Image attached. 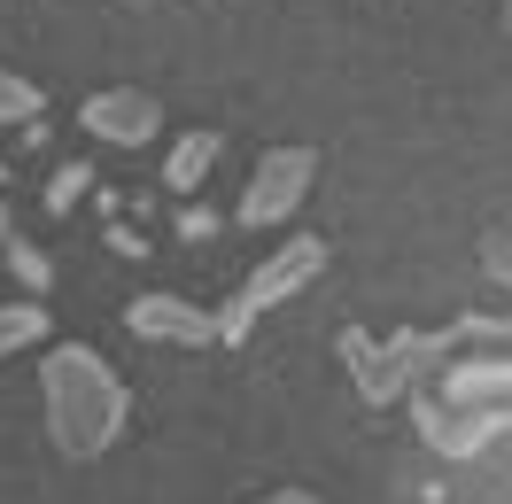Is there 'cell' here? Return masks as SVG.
<instances>
[{
    "instance_id": "5bb4252c",
    "label": "cell",
    "mask_w": 512,
    "mask_h": 504,
    "mask_svg": "<svg viewBox=\"0 0 512 504\" xmlns=\"http://www.w3.org/2000/svg\"><path fill=\"white\" fill-rule=\"evenodd\" d=\"M481 272L512 287V241H505V233H497V241H481Z\"/></svg>"
},
{
    "instance_id": "277c9868",
    "label": "cell",
    "mask_w": 512,
    "mask_h": 504,
    "mask_svg": "<svg viewBox=\"0 0 512 504\" xmlns=\"http://www.w3.org/2000/svg\"><path fill=\"white\" fill-rule=\"evenodd\" d=\"M78 125L94 132V140H109V148H148V140L163 132V109H156V94H132V86H101V94H86Z\"/></svg>"
},
{
    "instance_id": "9a60e30c",
    "label": "cell",
    "mask_w": 512,
    "mask_h": 504,
    "mask_svg": "<svg viewBox=\"0 0 512 504\" xmlns=\"http://www.w3.org/2000/svg\"><path fill=\"white\" fill-rule=\"evenodd\" d=\"M256 504H319L311 489H272V497H256Z\"/></svg>"
},
{
    "instance_id": "8fae6325",
    "label": "cell",
    "mask_w": 512,
    "mask_h": 504,
    "mask_svg": "<svg viewBox=\"0 0 512 504\" xmlns=\"http://www.w3.org/2000/svg\"><path fill=\"white\" fill-rule=\"evenodd\" d=\"M8 272L24 280V295H47V280H55V264H47L32 241H8Z\"/></svg>"
},
{
    "instance_id": "5b68a950",
    "label": "cell",
    "mask_w": 512,
    "mask_h": 504,
    "mask_svg": "<svg viewBox=\"0 0 512 504\" xmlns=\"http://www.w3.org/2000/svg\"><path fill=\"white\" fill-rule=\"evenodd\" d=\"M342 357H350V365H365V373H357V388H365V404H388V396L404 388V373L435 357V342H419V334H396L388 349H373L365 334H342Z\"/></svg>"
},
{
    "instance_id": "ba28073f",
    "label": "cell",
    "mask_w": 512,
    "mask_h": 504,
    "mask_svg": "<svg viewBox=\"0 0 512 504\" xmlns=\"http://www.w3.org/2000/svg\"><path fill=\"white\" fill-rule=\"evenodd\" d=\"M39 334H47V311H39V295H24V303H0V357L32 349Z\"/></svg>"
},
{
    "instance_id": "ac0fdd59",
    "label": "cell",
    "mask_w": 512,
    "mask_h": 504,
    "mask_svg": "<svg viewBox=\"0 0 512 504\" xmlns=\"http://www.w3.org/2000/svg\"><path fill=\"white\" fill-rule=\"evenodd\" d=\"M132 8H148V0H132Z\"/></svg>"
},
{
    "instance_id": "6da1fadb",
    "label": "cell",
    "mask_w": 512,
    "mask_h": 504,
    "mask_svg": "<svg viewBox=\"0 0 512 504\" xmlns=\"http://www.w3.org/2000/svg\"><path fill=\"white\" fill-rule=\"evenodd\" d=\"M39 388H47V435H55L63 458H101L117 442V427H125V411H132L125 380L109 373V357L86 349V342L47 349Z\"/></svg>"
},
{
    "instance_id": "e0dca14e",
    "label": "cell",
    "mask_w": 512,
    "mask_h": 504,
    "mask_svg": "<svg viewBox=\"0 0 512 504\" xmlns=\"http://www.w3.org/2000/svg\"><path fill=\"white\" fill-rule=\"evenodd\" d=\"M505 32H512V0H505Z\"/></svg>"
},
{
    "instance_id": "8992f818",
    "label": "cell",
    "mask_w": 512,
    "mask_h": 504,
    "mask_svg": "<svg viewBox=\"0 0 512 504\" xmlns=\"http://www.w3.org/2000/svg\"><path fill=\"white\" fill-rule=\"evenodd\" d=\"M125 326L140 334V342H187V349L194 342H218V318L194 311L187 295H163V287H156V295H132Z\"/></svg>"
},
{
    "instance_id": "4fadbf2b",
    "label": "cell",
    "mask_w": 512,
    "mask_h": 504,
    "mask_svg": "<svg viewBox=\"0 0 512 504\" xmlns=\"http://www.w3.org/2000/svg\"><path fill=\"white\" fill-rule=\"evenodd\" d=\"M109 256H125V264H140V256H148V241H140V225L109 218Z\"/></svg>"
},
{
    "instance_id": "3957f363",
    "label": "cell",
    "mask_w": 512,
    "mask_h": 504,
    "mask_svg": "<svg viewBox=\"0 0 512 504\" xmlns=\"http://www.w3.org/2000/svg\"><path fill=\"white\" fill-rule=\"evenodd\" d=\"M311 179H319V156H311V148H272V156L256 163V179H249V194H241V210H233V218H241V225H280V218H295V210H303V194H311Z\"/></svg>"
},
{
    "instance_id": "2e32d148",
    "label": "cell",
    "mask_w": 512,
    "mask_h": 504,
    "mask_svg": "<svg viewBox=\"0 0 512 504\" xmlns=\"http://www.w3.org/2000/svg\"><path fill=\"white\" fill-rule=\"evenodd\" d=\"M8 241H16V233H8V202H0V249H8Z\"/></svg>"
},
{
    "instance_id": "30bf717a",
    "label": "cell",
    "mask_w": 512,
    "mask_h": 504,
    "mask_svg": "<svg viewBox=\"0 0 512 504\" xmlns=\"http://www.w3.org/2000/svg\"><path fill=\"white\" fill-rule=\"evenodd\" d=\"M32 117H39V86L0 63V125H32Z\"/></svg>"
},
{
    "instance_id": "52a82bcc",
    "label": "cell",
    "mask_w": 512,
    "mask_h": 504,
    "mask_svg": "<svg viewBox=\"0 0 512 504\" xmlns=\"http://www.w3.org/2000/svg\"><path fill=\"white\" fill-rule=\"evenodd\" d=\"M218 156H225V140H218L210 125L187 132V140H179V148L163 156V187H171V194H194L202 179H210V163H218Z\"/></svg>"
},
{
    "instance_id": "7a4b0ae2",
    "label": "cell",
    "mask_w": 512,
    "mask_h": 504,
    "mask_svg": "<svg viewBox=\"0 0 512 504\" xmlns=\"http://www.w3.org/2000/svg\"><path fill=\"white\" fill-rule=\"evenodd\" d=\"M319 272H326V249L311 241V233H303V241H288V249H272V256H264V264L249 272V287H241V295H233V303L218 311V342H249L256 318L272 311V303H288L295 287L319 280Z\"/></svg>"
},
{
    "instance_id": "9c48e42d",
    "label": "cell",
    "mask_w": 512,
    "mask_h": 504,
    "mask_svg": "<svg viewBox=\"0 0 512 504\" xmlns=\"http://www.w3.org/2000/svg\"><path fill=\"white\" fill-rule=\"evenodd\" d=\"M94 187H101L94 163H55V179H47V194H39V202H47L55 218H70V210H78V202H86Z\"/></svg>"
},
{
    "instance_id": "7c38bea8",
    "label": "cell",
    "mask_w": 512,
    "mask_h": 504,
    "mask_svg": "<svg viewBox=\"0 0 512 504\" xmlns=\"http://www.w3.org/2000/svg\"><path fill=\"white\" fill-rule=\"evenodd\" d=\"M171 225H179V241H210L225 218L210 210V202H179V218H171Z\"/></svg>"
}]
</instances>
